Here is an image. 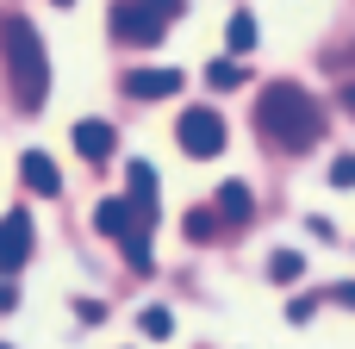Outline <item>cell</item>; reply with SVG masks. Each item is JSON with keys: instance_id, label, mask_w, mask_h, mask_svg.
<instances>
[{"instance_id": "obj_18", "label": "cell", "mask_w": 355, "mask_h": 349, "mask_svg": "<svg viewBox=\"0 0 355 349\" xmlns=\"http://www.w3.org/2000/svg\"><path fill=\"white\" fill-rule=\"evenodd\" d=\"M312 312H318V300H306V293L287 306V318H293V325H312Z\"/></svg>"}, {"instance_id": "obj_14", "label": "cell", "mask_w": 355, "mask_h": 349, "mask_svg": "<svg viewBox=\"0 0 355 349\" xmlns=\"http://www.w3.org/2000/svg\"><path fill=\"white\" fill-rule=\"evenodd\" d=\"M206 81H212V87H243V69H237V56H218V62L206 69Z\"/></svg>"}, {"instance_id": "obj_13", "label": "cell", "mask_w": 355, "mask_h": 349, "mask_svg": "<svg viewBox=\"0 0 355 349\" xmlns=\"http://www.w3.org/2000/svg\"><path fill=\"white\" fill-rule=\"evenodd\" d=\"M300 275H306V262H300L293 250H275V256H268V281H281V287H293Z\"/></svg>"}, {"instance_id": "obj_7", "label": "cell", "mask_w": 355, "mask_h": 349, "mask_svg": "<svg viewBox=\"0 0 355 349\" xmlns=\"http://www.w3.org/2000/svg\"><path fill=\"white\" fill-rule=\"evenodd\" d=\"M25 256H31V219L12 212V219H0V275H12Z\"/></svg>"}, {"instance_id": "obj_15", "label": "cell", "mask_w": 355, "mask_h": 349, "mask_svg": "<svg viewBox=\"0 0 355 349\" xmlns=\"http://www.w3.org/2000/svg\"><path fill=\"white\" fill-rule=\"evenodd\" d=\"M144 337H175V312L168 306H144Z\"/></svg>"}, {"instance_id": "obj_9", "label": "cell", "mask_w": 355, "mask_h": 349, "mask_svg": "<svg viewBox=\"0 0 355 349\" xmlns=\"http://www.w3.org/2000/svg\"><path fill=\"white\" fill-rule=\"evenodd\" d=\"M19 175H25V187H31V194H44V200H50V194H62V175H56V162H50L44 150H31V156L19 162Z\"/></svg>"}, {"instance_id": "obj_6", "label": "cell", "mask_w": 355, "mask_h": 349, "mask_svg": "<svg viewBox=\"0 0 355 349\" xmlns=\"http://www.w3.org/2000/svg\"><path fill=\"white\" fill-rule=\"evenodd\" d=\"M125 94L131 100H168V94H181V69H131Z\"/></svg>"}, {"instance_id": "obj_5", "label": "cell", "mask_w": 355, "mask_h": 349, "mask_svg": "<svg viewBox=\"0 0 355 349\" xmlns=\"http://www.w3.org/2000/svg\"><path fill=\"white\" fill-rule=\"evenodd\" d=\"M181 150L187 156H218L225 150V119L212 106H187L181 112Z\"/></svg>"}, {"instance_id": "obj_11", "label": "cell", "mask_w": 355, "mask_h": 349, "mask_svg": "<svg viewBox=\"0 0 355 349\" xmlns=\"http://www.w3.org/2000/svg\"><path fill=\"white\" fill-rule=\"evenodd\" d=\"M225 37H231V56H243V50H256V12H231V25H225Z\"/></svg>"}, {"instance_id": "obj_23", "label": "cell", "mask_w": 355, "mask_h": 349, "mask_svg": "<svg viewBox=\"0 0 355 349\" xmlns=\"http://www.w3.org/2000/svg\"><path fill=\"white\" fill-rule=\"evenodd\" d=\"M0 349H6V343H0Z\"/></svg>"}, {"instance_id": "obj_10", "label": "cell", "mask_w": 355, "mask_h": 349, "mask_svg": "<svg viewBox=\"0 0 355 349\" xmlns=\"http://www.w3.org/2000/svg\"><path fill=\"white\" fill-rule=\"evenodd\" d=\"M131 206L156 225V169L150 162H131Z\"/></svg>"}, {"instance_id": "obj_22", "label": "cell", "mask_w": 355, "mask_h": 349, "mask_svg": "<svg viewBox=\"0 0 355 349\" xmlns=\"http://www.w3.org/2000/svg\"><path fill=\"white\" fill-rule=\"evenodd\" d=\"M56 6H69V0H56Z\"/></svg>"}, {"instance_id": "obj_12", "label": "cell", "mask_w": 355, "mask_h": 349, "mask_svg": "<svg viewBox=\"0 0 355 349\" xmlns=\"http://www.w3.org/2000/svg\"><path fill=\"white\" fill-rule=\"evenodd\" d=\"M218 212H225V219H250V212H256V206H250V187H243V181H225V187H218Z\"/></svg>"}, {"instance_id": "obj_16", "label": "cell", "mask_w": 355, "mask_h": 349, "mask_svg": "<svg viewBox=\"0 0 355 349\" xmlns=\"http://www.w3.org/2000/svg\"><path fill=\"white\" fill-rule=\"evenodd\" d=\"M206 237H212V212H193L187 219V244H206Z\"/></svg>"}, {"instance_id": "obj_4", "label": "cell", "mask_w": 355, "mask_h": 349, "mask_svg": "<svg viewBox=\"0 0 355 349\" xmlns=\"http://www.w3.org/2000/svg\"><path fill=\"white\" fill-rule=\"evenodd\" d=\"M181 6H187V0H112V37L131 44V50L162 44V31H168V19H175Z\"/></svg>"}, {"instance_id": "obj_19", "label": "cell", "mask_w": 355, "mask_h": 349, "mask_svg": "<svg viewBox=\"0 0 355 349\" xmlns=\"http://www.w3.org/2000/svg\"><path fill=\"white\" fill-rule=\"evenodd\" d=\"M19 306V287H0V312H12Z\"/></svg>"}, {"instance_id": "obj_3", "label": "cell", "mask_w": 355, "mask_h": 349, "mask_svg": "<svg viewBox=\"0 0 355 349\" xmlns=\"http://www.w3.org/2000/svg\"><path fill=\"white\" fill-rule=\"evenodd\" d=\"M94 225H100V237H112L119 250H125V262L144 275L150 269V219L131 206V200H100L94 206Z\"/></svg>"}, {"instance_id": "obj_1", "label": "cell", "mask_w": 355, "mask_h": 349, "mask_svg": "<svg viewBox=\"0 0 355 349\" xmlns=\"http://www.w3.org/2000/svg\"><path fill=\"white\" fill-rule=\"evenodd\" d=\"M256 131L281 150H312L324 137V112L300 81H268L262 100H256Z\"/></svg>"}, {"instance_id": "obj_2", "label": "cell", "mask_w": 355, "mask_h": 349, "mask_svg": "<svg viewBox=\"0 0 355 349\" xmlns=\"http://www.w3.org/2000/svg\"><path fill=\"white\" fill-rule=\"evenodd\" d=\"M0 56H6V81H12V100L25 112L44 106V87H50V56H44V37L31 19H6L0 25Z\"/></svg>"}, {"instance_id": "obj_20", "label": "cell", "mask_w": 355, "mask_h": 349, "mask_svg": "<svg viewBox=\"0 0 355 349\" xmlns=\"http://www.w3.org/2000/svg\"><path fill=\"white\" fill-rule=\"evenodd\" d=\"M337 300H343V306L355 312V281H343V287H337Z\"/></svg>"}, {"instance_id": "obj_17", "label": "cell", "mask_w": 355, "mask_h": 349, "mask_svg": "<svg viewBox=\"0 0 355 349\" xmlns=\"http://www.w3.org/2000/svg\"><path fill=\"white\" fill-rule=\"evenodd\" d=\"M331 181H337V187H355V156H337V162H331Z\"/></svg>"}, {"instance_id": "obj_8", "label": "cell", "mask_w": 355, "mask_h": 349, "mask_svg": "<svg viewBox=\"0 0 355 349\" xmlns=\"http://www.w3.org/2000/svg\"><path fill=\"white\" fill-rule=\"evenodd\" d=\"M112 144H119V137H112V125H106V119H81V125H75V150H81L87 162H106V156H112Z\"/></svg>"}, {"instance_id": "obj_21", "label": "cell", "mask_w": 355, "mask_h": 349, "mask_svg": "<svg viewBox=\"0 0 355 349\" xmlns=\"http://www.w3.org/2000/svg\"><path fill=\"white\" fill-rule=\"evenodd\" d=\"M343 106H349V112H355V81H349V87H343Z\"/></svg>"}]
</instances>
